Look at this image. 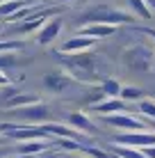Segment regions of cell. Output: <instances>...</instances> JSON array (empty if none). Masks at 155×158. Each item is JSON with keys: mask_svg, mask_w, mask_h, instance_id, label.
<instances>
[{"mask_svg": "<svg viewBox=\"0 0 155 158\" xmlns=\"http://www.w3.org/2000/svg\"><path fill=\"white\" fill-rule=\"evenodd\" d=\"M68 124H71V126H76L80 133H89V135L96 133L94 122L84 115V112H71V115H68Z\"/></svg>", "mask_w": 155, "mask_h": 158, "instance_id": "4fadbf2b", "label": "cell"}, {"mask_svg": "<svg viewBox=\"0 0 155 158\" xmlns=\"http://www.w3.org/2000/svg\"><path fill=\"white\" fill-rule=\"evenodd\" d=\"M80 151H84V154H89L91 158H114V154H105V151L96 149V147H84V144H82V149H80Z\"/></svg>", "mask_w": 155, "mask_h": 158, "instance_id": "7402d4cb", "label": "cell"}, {"mask_svg": "<svg viewBox=\"0 0 155 158\" xmlns=\"http://www.w3.org/2000/svg\"><path fill=\"white\" fill-rule=\"evenodd\" d=\"M128 7H130V12L137 16V19L141 21H151L153 19V9L148 7L146 0H128Z\"/></svg>", "mask_w": 155, "mask_h": 158, "instance_id": "2e32d148", "label": "cell"}, {"mask_svg": "<svg viewBox=\"0 0 155 158\" xmlns=\"http://www.w3.org/2000/svg\"><path fill=\"white\" fill-rule=\"evenodd\" d=\"M23 44L21 41H0V53L2 51H21Z\"/></svg>", "mask_w": 155, "mask_h": 158, "instance_id": "603a6c76", "label": "cell"}, {"mask_svg": "<svg viewBox=\"0 0 155 158\" xmlns=\"http://www.w3.org/2000/svg\"><path fill=\"white\" fill-rule=\"evenodd\" d=\"M57 14H60V9H57V7L39 9V12L32 14L30 19H23V23H16V25H14V32H16V35H28V32L41 30V28L48 23V19H50V16H57Z\"/></svg>", "mask_w": 155, "mask_h": 158, "instance_id": "277c9868", "label": "cell"}, {"mask_svg": "<svg viewBox=\"0 0 155 158\" xmlns=\"http://www.w3.org/2000/svg\"><path fill=\"white\" fill-rule=\"evenodd\" d=\"M141 151H144V154H146L148 158H155V144H153V147H144Z\"/></svg>", "mask_w": 155, "mask_h": 158, "instance_id": "d4e9b609", "label": "cell"}, {"mask_svg": "<svg viewBox=\"0 0 155 158\" xmlns=\"http://www.w3.org/2000/svg\"><path fill=\"white\" fill-rule=\"evenodd\" d=\"M137 32H144V35H148V37H153V39H155V30L153 28H137Z\"/></svg>", "mask_w": 155, "mask_h": 158, "instance_id": "484cf974", "label": "cell"}, {"mask_svg": "<svg viewBox=\"0 0 155 158\" xmlns=\"http://www.w3.org/2000/svg\"><path fill=\"white\" fill-rule=\"evenodd\" d=\"M146 2H148V7H151L153 12H155V0H146Z\"/></svg>", "mask_w": 155, "mask_h": 158, "instance_id": "f1b7e54d", "label": "cell"}, {"mask_svg": "<svg viewBox=\"0 0 155 158\" xmlns=\"http://www.w3.org/2000/svg\"><path fill=\"white\" fill-rule=\"evenodd\" d=\"M52 144V140H25L23 144H18V154H28V156H37L41 151H46Z\"/></svg>", "mask_w": 155, "mask_h": 158, "instance_id": "5bb4252c", "label": "cell"}, {"mask_svg": "<svg viewBox=\"0 0 155 158\" xmlns=\"http://www.w3.org/2000/svg\"><path fill=\"white\" fill-rule=\"evenodd\" d=\"M16 158H32V156H28V154H21V156H16Z\"/></svg>", "mask_w": 155, "mask_h": 158, "instance_id": "f546056e", "label": "cell"}, {"mask_svg": "<svg viewBox=\"0 0 155 158\" xmlns=\"http://www.w3.org/2000/svg\"><path fill=\"white\" fill-rule=\"evenodd\" d=\"M137 110L146 119H155V99H141L137 103Z\"/></svg>", "mask_w": 155, "mask_h": 158, "instance_id": "44dd1931", "label": "cell"}, {"mask_svg": "<svg viewBox=\"0 0 155 158\" xmlns=\"http://www.w3.org/2000/svg\"><path fill=\"white\" fill-rule=\"evenodd\" d=\"M60 32H62V19H50L44 28L39 30V35H37V44H41V46H50V44L57 39Z\"/></svg>", "mask_w": 155, "mask_h": 158, "instance_id": "8fae6325", "label": "cell"}, {"mask_svg": "<svg viewBox=\"0 0 155 158\" xmlns=\"http://www.w3.org/2000/svg\"><path fill=\"white\" fill-rule=\"evenodd\" d=\"M121 99H123V101H137V103H139L141 99H144V92L139 89V87H132V85H123V87H121Z\"/></svg>", "mask_w": 155, "mask_h": 158, "instance_id": "ffe728a7", "label": "cell"}, {"mask_svg": "<svg viewBox=\"0 0 155 158\" xmlns=\"http://www.w3.org/2000/svg\"><path fill=\"white\" fill-rule=\"evenodd\" d=\"M123 64L130 71L146 73L153 67V51H148L146 46H132L123 53Z\"/></svg>", "mask_w": 155, "mask_h": 158, "instance_id": "3957f363", "label": "cell"}, {"mask_svg": "<svg viewBox=\"0 0 155 158\" xmlns=\"http://www.w3.org/2000/svg\"><path fill=\"white\" fill-rule=\"evenodd\" d=\"M91 110L98 112V115H114V112H126V110H128V101H123L121 96H107L105 101L94 103Z\"/></svg>", "mask_w": 155, "mask_h": 158, "instance_id": "30bf717a", "label": "cell"}, {"mask_svg": "<svg viewBox=\"0 0 155 158\" xmlns=\"http://www.w3.org/2000/svg\"><path fill=\"white\" fill-rule=\"evenodd\" d=\"M114 144H128V147H153L155 144V131H128L114 138Z\"/></svg>", "mask_w": 155, "mask_h": 158, "instance_id": "8992f818", "label": "cell"}, {"mask_svg": "<svg viewBox=\"0 0 155 158\" xmlns=\"http://www.w3.org/2000/svg\"><path fill=\"white\" fill-rule=\"evenodd\" d=\"M0 156H2V154H0Z\"/></svg>", "mask_w": 155, "mask_h": 158, "instance_id": "e575fe53", "label": "cell"}, {"mask_svg": "<svg viewBox=\"0 0 155 158\" xmlns=\"http://www.w3.org/2000/svg\"><path fill=\"white\" fill-rule=\"evenodd\" d=\"M0 32H2V25H0Z\"/></svg>", "mask_w": 155, "mask_h": 158, "instance_id": "d6a6232c", "label": "cell"}, {"mask_svg": "<svg viewBox=\"0 0 155 158\" xmlns=\"http://www.w3.org/2000/svg\"><path fill=\"white\" fill-rule=\"evenodd\" d=\"M73 76L71 73H64V71H50V73H46L44 76V87L46 89H50V92H64V89H68V87L73 85Z\"/></svg>", "mask_w": 155, "mask_h": 158, "instance_id": "ba28073f", "label": "cell"}, {"mask_svg": "<svg viewBox=\"0 0 155 158\" xmlns=\"http://www.w3.org/2000/svg\"><path fill=\"white\" fill-rule=\"evenodd\" d=\"M14 94H16V87H12V85H7V89H5V92H2V94H0V101H2V103H5V101H7V99H12V96H14Z\"/></svg>", "mask_w": 155, "mask_h": 158, "instance_id": "cb8c5ba5", "label": "cell"}, {"mask_svg": "<svg viewBox=\"0 0 155 158\" xmlns=\"http://www.w3.org/2000/svg\"><path fill=\"white\" fill-rule=\"evenodd\" d=\"M94 44H96L94 37H87V35H80V32H78L76 37H71L68 41H64V44H62L60 53H64V55L82 53V51H89V48H94Z\"/></svg>", "mask_w": 155, "mask_h": 158, "instance_id": "9c48e42d", "label": "cell"}, {"mask_svg": "<svg viewBox=\"0 0 155 158\" xmlns=\"http://www.w3.org/2000/svg\"><path fill=\"white\" fill-rule=\"evenodd\" d=\"M57 2H71V0H57Z\"/></svg>", "mask_w": 155, "mask_h": 158, "instance_id": "1f68e13d", "label": "cell"}, {"mask_svg": "<svg viewBox=\"0 0 155 158\" xmlns=\"http://www.w3.org/2000/svg\"><path fill=\"white\" fill-rule=\"evenodd\" d=\"M7 85H9V78H7L2 71H0V87H7Z\"/></svg>", "mask_w": 155, "mask_h": 158, "instance_id": "4316f807", "label": "cell"}, {"mask_svg": "<svg viewBox=\"0 0 155 158\" xmlns=\"http://www.w3.org/2000/svg\"><path fill=\"white\" fill-rule=\"evenodd\" d=\"M0 2H5V0H0Z\"/></svg>", "mask_w": 155, "mask_h": 158, "instance_id": "836d02e7", "label": "cell"}, {"mask_svg": "<svg viewBox=\"0 0 155 158\" xmlns=\"http://www.w3.org/2000/svg\"><path fill=\"white\" fill-rule=\"evenodd\" d=\"M23 5H28V0H5V2H0V16L7 19V16H12L16 9H21Z\"/></svg>", "mask_w": 155, "mask_h": 158, "instance_id": "d6986e66", "label": "cell"}, {"mask_svg": "<svg viewBox=\"0 0 155 158\" xmlns=\"http://www.w3.org/2000/svg\"><path fill=\"white\" fill-rule=\"evenodd\" d=\"M107 126H114V128H123V131H146L148 124L146 119H137L128 112H114V115H100Z\"/></svg>", "mask_w": 155, "mask_h": 158, "instance_id": "5b68a950", "label": "cell"}, {"mask_svg": "<svg viewBox=\"0 0 155 158\" xmlns=\"http://www.w3.org/2000/svg\"><path fill=\"white\" fill-rule=\"evenodd\" d=\"M116 32V25L112 23H87L84 28H80V35L94 37V39H105V37H112Z\"/></svg>", "mask_w": 155, "mask_h": 158, "instance_id": "7c38bea8", "label": "cell"}, {"mask_svg": "<svg viewBox=\"0 0 155 158\" xmlns=\"http://www.w3.org/2000/svg\"><path fill=\"white\" fill-rule=\"evenodd\" d=\"M64 62H66L68 73L80 83H98V80H103L98 76V57L96 55H89V53L82 51V53L66 55Z\"/></svg>", "mask_w": 155, "mask_h": 158, "instance_id": "7a4b0ae2", "label": "cell"}, {"mask_svg": "<svg viewBox=\"0 0 155 158\" xmlns=\"http://www.w3.org/2000/svg\"><path fill=\"white\" fill-rule=\"evenodd\" d=\"M146 124H148V126H151V128L155 131V119H146Z\"/></svg>", "mask_w": 155, "mask_h": 158, "instance_id": "83f0119b", "label": "cell"}, {"mask_svg": "<svg viewBox=\"0 0 155 158\" xmlns=\"http://www.w3.org/2000/svg\"><path fill=\"white\" fill-rule=\"evenodd\" d=\"M110 151L116 154V156H121V158H148L141 149H137V147H128V144H116V147H112Z\"/></svg>", "mask_w": 155, "mask_h": 158, "instance_id": "e0dca14e", "label": "cell"}, {"mask_svg": "<svg viewBox=\"0 0 155 158\" xmlns=\"http://www.w3.org/2000/svg\"><path fill=\"white\" fill-rule=\"evenodd\" d=\"M121 87H123V85H121L119 80H114V78H103V80H100V89H103L105 96H119Z\"/></svg>", "mask_w": 155, "mask_h": 158, "instance_id": "ac0fdd59", "label": "cell"}, {"mask_svg": "<svg viewBox=\"0 0 155 158\" xmlns=\"http://www.w3.org/2000/svg\"><path fill=\"white\" fill-rule=\"evenodd\" d=\"M41 99L37 94H21V92H16L12 99L5 101V106H7V110H16V108H25V106H32V103H39Z\"/></svg>", "mask_w": 155, "mask_h": 158, "instance_id": "9a60e30c", "label": "cell"}, {"mask_svg": "<svg viewBox=\"0 0 155 158\" xmlns=\"http://www.w3.org/2000/svg\"><path fill=\"white\" fill-rule=\"evenodd\" d=\"M68 158H84V156H68Z\"/></svg>", "mask_w": 155, "mask_h": 158, "instance_id": "4dcf8cb0", "label": "cell"}, {"mask_svg": "<svg viewBox=\"0 0 155 158\" xmlns=\"http://www.w3.org/2000/svg\"><path fill=\"white\" fill-rule=\"evenodd\" d=\"M12 112H14V117L23 119V122H28V124H44V122H48V117H50L48 108L41 101L32 103V106H25V108H16Z\"/></svg>", "mask_w": 155, "mask_h": 158, "instance_id": "52a82bcc", "label": "cell"}, {"mask_svg": "<svg viewBox=\"0 0 155 158\" xmlns=\"http://www.w3.org/2000/svg\"><path fill=\"white\" fill-rule=\"evenodd\" d=\"M137 16L132 12L114 9L110 5H94L80 14V23H112V25H132Z\"/></svg>", "mask_w": 155, "mask_h": 158, "instance_id": "6da1fadb", "label": "cell"}]
</instances>
